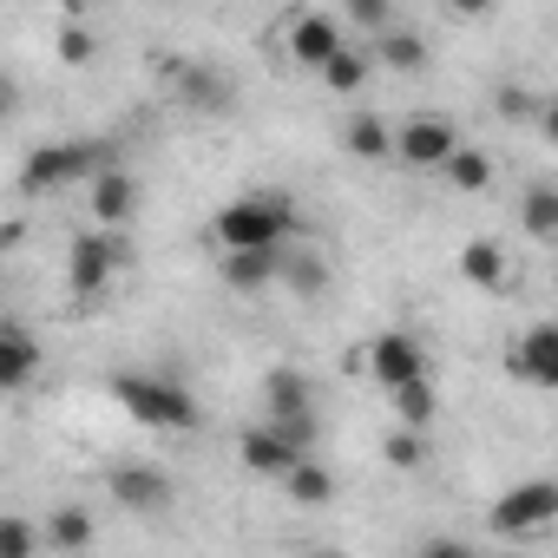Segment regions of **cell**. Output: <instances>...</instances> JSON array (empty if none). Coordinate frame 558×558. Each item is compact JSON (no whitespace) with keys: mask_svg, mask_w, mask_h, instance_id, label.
<instances>
[{"mask_svg":"<svg viewBox=\"0 0 558 558\" xmlns=\"http://www.w3.org/2000/svg\"><path fill=\"white\" fill-rule=\"evenodd\" d=\"M296 230V210L269 191H243L217 210V250H283Z\"/></svg>","mask_w":558,"mask_h":558,"instance_id":"obj_1","label":"cell"},{"mask_svg":"<svg viewBox=\"0 0 558 558\" xmlns=\"http://www.w3.org/2000/svg\"><path fill=\"white\" fill-rule=\"evenodd\" d=\"M112 401H119L138 427H158V434L197 427L191 388H178V381H165V375H112Z\"/></svg>","mask_w":558,"mask_h":558,"instance_id":"obj_2","label":"cell"},{"mask_svg":"<svg viewBox=\"0 0 558 558\" xmlns=\"http://www.w3.org/2000/svg\"><path fill=\"white\" fill-rule=\"evenodd\" d=\"M99 165H106V145H99V138H60V145L27 151V165H21L14 184H21L27 197H53V191H66V184H86Z\"/></svg>","mask_w":558,"mask_h":558,"instance_id":"obj_3","label":"cell"},{"mask_svg":"<svg viewBox=\"0 0 558 558\" xmlns=\"http://www.w3.org/2000/svg\"><path fill=\"white\" fill-rule=\"evenodd\" d=\"M119 263H125V236H119V230L80 236V243L66 250V283H73V296H99V290L112 283Z\"/></svg>","mask_w":558,"mask_h":558,"instance_id":"obj_4","label":"cell"},{"mask_svg":"<svg viewBox=\"0 0 558 558\" xmlns=\"http://www.w3.org/2000/svg\"><path fill=\"white\" fill-rule=\"evenodd\" d=\"M551 519H558V486H551V480H525V486H512V493L493 506V532H506V538L538 532V525H551Z\"/></svg>","mask_w":558,"mask_h":558,"instance_id":"obj_5","label":"cell"},{"mask_svg":"<svg viewBox=\"0 0 558 558\" xmlns=\"http://www.w3.org/2000/svg\"><path fill=\"white\" fill-rule=\"evenodd\" d=\"M362 368H368V375H375L381 388H401V381L427 375V355H421V342H414V336L388 329V336H375V342L362 349Z\"/></svg>","mask_w":558,"mask_h":558,"instance_id":"obj_6","label":"cell"},{"mask_svg":"<svg viewBox=\"0 0 558 558\" xmlns=\"http://www.w3.org/2000/svg\"><path fill=\"white\" fill-rule=\"evenodd\" d=\"M138 178L132 171H112V165H99L93 178H86V204H93V217L106 223V230H119V223H132L138 217Z\"/></svg>","mask_w":558,"mask_h":558,"instance_id":"obj_7","label":"cell"},{"mask_svg":"<svg viewBox=\"0 0 558 558\" xmlns=\"http://www.w3.org/2000/svg\"><path fill=\"white\" fill-rule=\"evenodd\" d=\"M512 375L532 381V388H558V329L551 323H532L525 342L512 349Z\"/></svg>","mask_w":558,"mask_h":558,"instance_id":"obj_8","label":"cell"},{"mask_svg":"<svg viewBox=\"0 0 558 558\" xmlns=\"http://www.w3.org/2000/svg\"><path fill=\"white\" fill-rule=\"evenodd\" d=\"M106 493H112L119 506H132V512L171 506V480H165L158 466H112V473H106Z\"/></svg>","mask_w":558,"mask_h":558,"instance_id":"obj_9","label":"cell"},{"mask_svg":"<svg viewBox=\"0 0 558 558\" xmlns=\"http://www.w3.org/2000/svg\"><path fill=\"white\" fill-rule=\"evenodd\" d=\"M453 145H460V132L447 119H408L395 132V158H408V165H440Z\"/></svg>","mask_w":558,"mask_h":558,"instance_id":"obj_10","label":"cell"},{"mask_svg":"<svg viewBox=\"0 0 558 558\" xmlns=\"http://www.w3.org/2000/svg\"><path fill=\"white\" fill-rule=\"evenodd\" d=\"M342 40H349V27H342L336 14H296V21H290V53H296L303 66H323Z\"/></svg>","mask_w":558,"mask_h":558,"instance_id":"obj_11","label":"cell"},{"mask_svg":"<svg viewBox=\"0 0 558 558\" xmlns=\"http://www.w3.org/2000/svg\"><path fill=\"white\" fill-rule=\"evenodd\" d=\"M236 453H243L250 473H283L290 460H303V447H296L283 427H276V421H269V427H250V434L236 440Z\"/></svg>","mask_w":558,"mask_h":558,"instance_id":"obj_12","label":"cell"},{"mask_svg":"<svg viewBox=\"0 0 558 558\" xmlns=\"http://www.w3.org/2000/svg\"><path fill=\"white\" fill-rule=\"evenodd\" d=\"M40 375V342L21 329H0V395H14Z\"/></svg>","mask_w":558,"mask_h":558,"instance_id":"obj_13","label":"cell"},{"mask_svg":"<svg viewBox=\"0 0 558 558\" xmlns=\"http://www.w3.org/2000/svg\"><path fill=\"white\" fill-rule=\"evenodd\" d=\"M460 276H466L473 290H506V243L473 236V243L460 250Z\"/></svg>","mask_w":558,"mask_h":558,"instance_id":"obj_14","label":"cell"},{"mask_svg":"<svg viewBox=\"0 0 558 558\" xmlns=\"http://www.w3.org/2000/svg\"><path fill=\"white\" fill-rule=\"evenodd\" d=\"M263 401H269L276 421H290V414H310V408H316V388H310V375H296V368H276V375L263 381Z\"/></svg>","mask_w":558,"mask_h":558,"instance_id":"obj_15","label":"cell"},{"mask_svg":"<svg viewBox=\"0 0 558 558\" xmlns=\"http://www.w3.org/2000/svg\"><path fill=\"white\" fill-rule=\"evenodd\" d=\"M276 263H283V250H223V283L230 290H263Z\"/></svg>","mask_w":558,"mask_h":558,"instance_id":"obj_16","label":"cell"},{"mask_svg":"<svg viewBox=\"0 0 558 558\" xmlns=\"http://www.w3.org/2000/svg\"><path fill=\"white\" fill-rule=\"evenodd\" d=\"M276 480L290 486V499H296V506H329V499H336V480H329V466H316L310 453H303V460H290L283 473H276Z\"/></svg>","mask_w":558,"mask_h":558,"instance_id":"obj_17","label":"cell"},{"mask_svg":"<svg viewBox=\"0 0 558 558\" xmlns=\"http://www.w3.org/2000/svg\"><path fill=\"white\" fill-rule=\"evenodd\" d=\"M434 171H447V184H453V191H486V184H493V165H486L473 145H453Z\"/></svg>","mask_w":558,"mask_h":558,"instance_id":"obj_18","label":"cell"},{"mask_svg":"<svg viewBox=\"0 0 558 558\" xmlns=\"http://www.w3.org/2000/svg\"><path fill=\"white\" fill-rule=\"evenodd\" d=\"M375 47H381V60H388L395 73H421V66H427V40H421V34H408V27H401V34H395V27H381V34H375Z\"/></svg>","mask_w":558,"mask_h":558,"instance_id":"obj_19","label":"cell"},{"mask_svg":"<svg viewBox=\"0 0 558 558\" xmlns=\"http://www.w3.org/2000/svg\"><path fill=\"white\" fill-rule=\"evenodd\" d=\"M316 73L329 80V93H362V86H368V60H362V53H355L349 40H342V47H336V53H329V60H323Z\"/></svg>","mask_w":558,"mask_h":558,"instance_id":"obj_20","label":"cell"},{"mask_svg":"<svg viewBox=\"0 0 558 558\" xmlns=\"http://www.w3.org/2000/svg\"><path fill=\"white\" fill-rule=\"evenodd\" d=\"M342 145H349L355 158H388V151H395V132H388L381 119H368V112H362V119H349V125H342Z\"/></svg>","mask_w":558,"mask_h":558,"instance_id":"obj_21","label":"cell"},{"mask_svg":"<svg viewBox=\"0 0 558 558\" xmlns=\"http://www.w3.org/2000/svg\"><path fill=\"white\" fill-rule=\"evenodd\" d=\"M519 217H525V230H532L538 243H551V236H558V191H551V184H532L525 204H519Z\"/></svg>","mask_w":558,"mask_h":558,"instance_id":"obj_22","label":"cell"},{"mask_svg":"<svg viewBox=\"0 0 558 558\" xmlns=\"http://www.w3.org/2000/svg\"><path fill=\"white\" fill-rule=\"evenodd\" d=\"M395 395V414L408 421V427H427L434 421V381L427 375H414V381H401V388H388Z\"/></svg>","mask_w":558,"mask_h":558,"instance_id":"obj_23","label":"cell"},{"mask_svg":"<svg viewBox=\"0 0 558 558\" xmlns=\"http://www.w3.org/2000/svg\"><path fill=\"white\" fill-rule=\"evenodd\" d=\"M276 276H290V290H296V296H323V283H329V269H323L310 250L283 256V263H276Z\"/></svg>","mask_w":558,"mask_h":558,"instance_id":"obj_24","label":"cell"},{"mask_svg":"<svg viewBox=\"0 0 558 558\" xmlns=\"http://www.w3.org/2000/svg\"><path fill=\"white\" fill-rule=\"evenodd\" d=\"M381 460H388V466H401V473H414V466L427 460V440H421L414 427H395V434L381 440Z\"/></svg>","mask_w":558,"mask_h":558,"instance_id":"obj_25","label":"cell"},{"mask_svg":"<svg viewBox=\"0 0 558 558\" xmlns=\"http://www.w3.org/2000/svg\"><path fill=\"white\" fill-rule=\"evenodd\" d=\"M184 99H197V106H230V93H223V80L210 73V66H184V86H178Z\"/></svg>","mask_w":558,"mask_h":558,"instance_id":"obj_26","label":"cell"},{"mask_svg":"<svg viewBox=\"0 0 558 558\" xmlns=\"http://www.w3.org/2000/svg\"><path fill=\"white\" fill-rule=\"evenodd\" d=\"M47 538L66 545V551H73V545H93V519H86L80 506H66V512H53V532H47Z\"/></svg>","mask_w":558,"mask_h":558,"instance_id":"obj_27","label":"cell"},{"mask_svg":"<svg viewBox=\"0 0 558 558\" xmlns=\"http://www.w3.org/2000/svg\"><path fill=\"white\" fill-rule=\"evenodd\" d=\"M93 53H99L93 27H60V66H93Z\"/></svg>","mask_w":558,"mask_h":558,"instance_id":"obj_28","label":"cell"},{"mask_svg":"<svg viewBox=\"0 0 558 558\" xmlns=\"http://www.w3.org/2000/svg\"><path fill=\"white\" fill-rule=\"evenodd\" d=\"M40 545V532L34 525H21V519H0V558H27Z\"/></svg>","mask_w":558,"mask_h":558,"instance_id":"obj_29","label":"cell"},{"mask_svg":"<svg viewBox=\"0 0 558 558\" xmlns=\"http://www.w3.org/2000/svg\"><path fill=\"white\" fill-rule=\"evenodd\" d=\"M349 27L381 34V27H388V0H349Z\"/></svg>","mask_w":558,"mask_h":558,"instance_id":"obj_30","label":"cell"},{"mask_svg":"<svg viewBox=\"0 0 558 558\" xmlns=\"http://www.w3.org/2000/svg\"><path fill=\"white\" fill-rule=\"evenodd\" d=\"M493 106H499L506 119H532V112H538V99H532V93H519V86H506V93H499Z\"/></svg>","mask_w":558,"mask_h":558,"instance_id":"obj_31","label":"cell"},{"mask_svg":"<svg viewBox=\"0 0 558 558\" xmlns=\"http://www.w3.org/2000/svg\"><path fill=\"white\" fill-rule=\"evenodd\" d=\"M447 8H453V14H466V21H473V14H486V8H493V0H447Z\"/></svg>","mask_w":558,"mask_h":558,"instance_id":"obj_32","label":"cell"},{"mask_svg":"<svg viewBox=\"0 0 558 558\" xmlns=\"http://www.w3.org/2000/svg\"><path fill=\"white\" fill-rule=\"evenodd\" d=\"M14 112V86H8V73H0V119Z\"/></svg>","mask_w":558,"mask_h":558,"instance_id":"obj_33","label":"cell"}]
</instances>
